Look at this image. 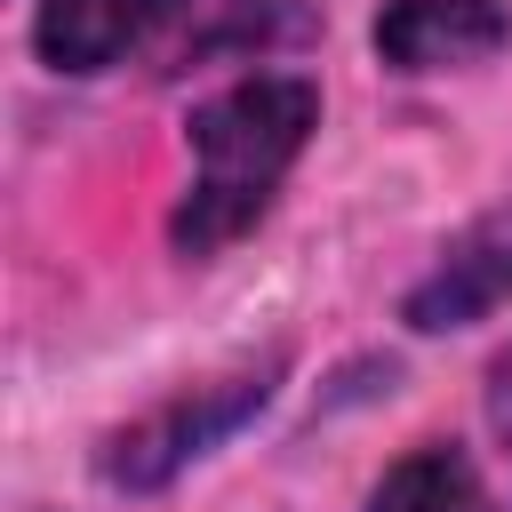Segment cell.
<instances>
[{
  "mask_svg": "<svg viewBox=\"0 0 512 512\" xmlns=\"http://www.w3.org/2000/svg\"><path fill=\"white\" fill-rule=\"evenodd\" d=\"M312 128H320V88L304 72H248L224 96L192 104V120H184L192 184L168 216L176 256H216L224 240H240L272 208V192L296 168V152L312 144Z\"/></svg>",
  "mask_w": 512,
  "mask_h": 512,
  "instance_id": "1",
  "label": "cell"
},
{
  "mask_svg": "<svg viewBox=\"0 0 512 512\" xmlns=\"http://www.w3.org/2000/svg\"><path fill=\"white\" fill-rule=\"evenodd\" d=\"M272 384H280V360H264V368H248V376H224V384L176 392L168 408H152V416H136L128 432H112L104 480H112V488H160V480H176L192 456H208L216 440H232V432L272 400Z\"/></svg>",
  "mask_w": 512,
  "mask_h": 512,
  "instance_id": "2",
  "label": "cell"
},
{
  "mask_svg": "<svg viewBox=\"0 0 512 512\" xmlns=\"http://www.w3.org/2000/svg\"><path fill=\"white\" fill-rule=\"evenodd\" d=\"M496 304H512V200L488 208L480 224H464V232L440 248V264L408 288V328H424V336L472 328V320H488Z\"/></svg>",
  "mask_w": 512,
  "mask_h": 512,
  "instance_id": "3",
  "label": "cell"
},
{
  "mask_svg": "<svg viewBox=\"0 0 512 512\" xmlns=\"http://www.w3.org/2000/svg\"><path fill=\"white\" fill-rule=\"evenodd\" d=\"M368 40L392 72H456V64H488L512 40V8L504 0H384Z\"/></svg>",
  "mask_w": 512,
  "mask_h": 512,
  "instance_id": "4",
  "label": "cell"
},
{
  "mask_svg": "<svg viewBox=\"0 0 512 512\" xmlns=\"http://www.w3.org/2000/svg\"><path fill=\"white\" fill-rule=\"evenodd\" d=\"M184 0H40L32 16V48L48 56V72H112L128 48H144Z\"/></svg>",
  "mask_w": 512,
  "mask_h": 512,
  "instance_id": "5",
  "label": "cell"
},
{
  "mask_svg": "<svg viewBox=\"0 0 512 512\" xmlns=\"http://www.w3.org/2000/svg\"><path fill=\"white\" fill-rule=\"evenodd\" d=\"M368 512H496V496H488V480L472 472L464 448L424 440V448H408V456L376 480Z\"/></svg>",
  "mask_w": 512,
  "mask_h": 512,
  "instance_id": "6",
  "label": "cell"
},
{
  "mask_svg": "<svg viewBox=\"0 0 512 512\" xmlns=\"http://www.w3.org/2000/svg\"><path fill=\"white\" fill-rule=\"evenodd\" d=\"M488 424H496V440H504V456H512V352L488 368Z\"/></svg>",
  "mask_w": 512,
  "mask_h": 512,
  "instance_id": "7",
  "label": "cell"
}]
</instances>
